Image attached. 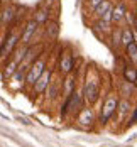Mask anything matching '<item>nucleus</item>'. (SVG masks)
I'll list each match as a JSON object with an SVG mask.
<instances>
[{"mask_svg":"<svg viewBox=\"0 0 137 147\" xmlns=\"http://www.w3.org/2000/svg\"><path fill=\"white\" fill-rule=\"evenodd\" d=\"M100 2H102V0H86V5H88V9H91V10H93V9H95Z\"/></svg>","mask_w":137,"mask_h":147,"instance_id":"19","label":"nucleus"},{"mask_svg":"<svg viewBox=\"0 0 137 147\" xmlns=\"http://www.w3.org/2000/svg\"><path fill=\"white\" fill-rule=\"evenodd\" d=\"M46 37L49 39V41H53V39H56L58 37V34H59V26H58V22H46Z\"/></svg>","mask_w":137,"mask_h":147,"instance_id":"11","label":"nucleus"},{"mask_svg":"<svg viewBox=\"0 0 137 147\" xmlns=\"http://www.w3.org/2000/svg\"><path fill=\"white\" fill-rule=\"evenodd\" d=\"M56 91H58V85L53 83V86H51V90H49V95H51V96H56Z\"/></svg>","mask_w":137,"mask_h":147,"instance_id":"20","label":"nucleus"},{"mask_svg":"<svg viewBox=\"0 0 137 147\" xmlns=\"http://www.w3.org/2000/svg\"><path fill=\"white\" fill-rule=\"evenodd\" d=\"M17 17V9L12 5L3 7V10L0 12V26H9L12 20Z\"/></svg>","mask_w":137,"mask_h":147,"instance_id":"9","label":"nucleus"},{"mask_svg":"<svg viewBox=\"0 0 137 147\" xmlns=\"http://www.w3.org/2000/svg\"><path fill=\"white\" fill-rule=\"evenodd\" d=\"M17 66H19V63H15L14 59H10V61L7 63V66H5L3 74H5V76H12V74L15 73V69H17Z\"/></svg>","mask_w":137,"mask_h":147,"instance_id":"17","label":"nucleus"},{"mask_svg":"<svg viewBox=\"0 0 137 147\" xmlns=\"http://www.w3.org/2000/svg\"><path fill=\"white\" fill-rule=\"evenodd\" d=\"M112 7H113V2H112V0H102V2L93 9V12L97 15V19H100V17L105 14L108 9H112Z\"/></svg>","mask_w":137,"mask_h":147,"instance_id":"13","label":"nucleus"},{"mask_svg":"<svg viewBox=\"0 0 137 147\" xmlns=\"http://www.w3.org/2000/svg\"><path fill=\"white\" fill-rule=\"evenodd\" d=\"M130 42H134V36H132V27H129V26H125V27H122V32H120V44L125 47V46H129Z\"/></svg>","mask_w":137,"mask_h":147,"instance_id":"12","label":"nucleus"},{"mask_svg":"<svg viewBox=\"0 0 137 147\" xmlns=\"http://www.w3.org/2000/svg\"><path fill=\"white\" fill-rule=\"evenodd\" d=\"M110 26H112L110 22H105V20H102V19H97V22L93 24V29L97 30V32L100 30V32H103V34H108V32L112 30Z\"/></svg>","mask_w":137,"mask_h":147,"instance_id":"15","label":"nucleus"},{"mask_svg":"<svg viewBox=\"0 0 137 147\" xmlns=\"http://www.w3.org/2000/svg\"><path fill=\"white\" fill-rule=\"evenodd\" d=\"M75 91V80L73 78H68L66 81H64V93H66V96L68 95H71Z\"/></svg>","mask_w":137,"mask_h":147,"instance_id":"18","label":"nucleus"},{"mask_svg":"<svg viewBox=\"0 0 137 147\" xmlns=\"http://www.w3.org/2000/svg\"><path fill=\"white\" fill-rule=\"evenodd\" d=\"M37 27H39V24L34 20V19H30V20H27L26 22V26H24V29H22V34H20V44L24 46H29L30 41H32V37L36 36V30H37Z\"/></svg>","mask_w":137,"mask_h":147,"instance_id":"3","label":"nucleus"},{"mask_svg":"<svg viewBox=\"0 0 137 147\" xmlns=\"http://www.w3.org/2000/svg\"><path fill=\"white\" fill-rule=\"evenodd\" d=\"M71 69H73V54L68 49H64V51H61L59 71L64 74H68V73H71Z\"/></svg>","mask_w":137,"mask_h":147,"instance_id":"5","label":"nucleus"},{"mask_svg":"<svg viewBox=\"0 0 137 147\" xmlns=\"http://www.w3.org/2000/svg\"><path fill=\"white\" fill-rule=\"evenodd\" d=\"M44 69H46V58L41 56V58H37L32 64H30L29 69H27V73H26V81H27V85H34L36 80L43 74Z\"/></svg>","mask_w":137,"mask_h":147,"instance_id":"1","label":"nucleus"},{"mask_svg":"<svg viewBox=\"0 0 137 147\" xmlns=\"http://www.w3.org/2000/svg\"><path fill=\"white\" fill-rule=\"evenodd\" d=\"M98 93H100L98 81L97 80H88L86 81V86H85V98H86V102L93 103L98 98Z\"/></svg>","mask_w":137,"mask_h":147,"instance_id":"6","label":"nucleus"},{"mask_svg":"<svg viewBox=\"0 0 137 147\" xmlns=\"http://www.w3.org/2000/svg\"><path fill=\"white\" fill-rule=\"evenodd\" d=\"M49 17H51L49 7H39V9L34 12V20H36L37 24H46V22L49 20Z\"/></svg>","mask_w":137,"mask_h":147,"instance_id":"10","label":"nucleus"},{"mask_svg":"<svg viewBox=\"0 0 137 147\" xmlns=\"http://www.w3.org/2000/svg\"><path fill=\"white\" fill-rule=\"evenodd\" d=\"M49 83H51V69H44L43 74L36 80V83L32 85L34 86V91L36 93H43L47 86H49Z\"/></svg>","mask_w":137,"mask_h":147,"instance_id":"7","label":"nucleus"},{"mask_svg":"<svg viewBox=\"0 0 137 147\" xmlns=\"http://www.w3.org/2000/svg\"><path fill=\"white\" fill-rule=\"evenodd\" d=\"M56 2H58V0H56Z\"/></svg>","mask_w":137,"mask_h":147,"instance_id":"22","label":"nucleus"},{"mask_svg":"<svg viewBox=\"0 0 137 147\" xmlns=\"http://www.w3.org/2000/svg\"><path fill=\"white\" fill-rule=\"evenodd\" d=\"M124 76H125V81L129 83H136L137 81V69L134 66H125L124 69Z\"/></svg>","mask_w":137,"mask_h":147,"instance_id":"14","label":"nucleus"},{"mask_svg":"<svg viewBox=\"0 0 137 147\" xmlns=\"http://www.w3.org/2000/svg\"><path fill=\"white\" fill-rule=\"evenodd\" d=\"M19 41H20V36L12 30V32L5 37L3 44L0 46V58H7L9 54H12V51L19 46Z\"/></svg>","mask_w":137,"mask_h":147,"instance_id":"2","label":"nucleus"},{"mask_svg":"<svg viewBox=\"0 0 137 147\" xmlns=\"http://www.w3.org/2000/svg\"><path fill=\"white\" fill-rule=\"evenodd\" d=\"M132 15H134V20L137 22V5H136V9H134V12H132Z\"/></svg>","mask_w":137,"mask_h":147,"instance_id":"21","label":"nucleus"},{"mask_svg":"<svg viewBox=\"0 0 137 147\" xmlns=\"http://www.w3.org/2000/svg\"><path fill=\"white\" fill-rule=\"evenodd\" d=\"M125 51H127V58L130 59L134 64H137V46L134 42H130L129 46H125Z\"/></svg>","mask_w":137,"mask_h":147,"instance_id":"16","label":"nucleus"},{"mask_svg":"<svg viewBox=\"0 0 137 147\" xmlns=\"http://www.w3.org/2000/svg\"><path fill=\"white\" fill-rule=\"evenodd\" d=\"M127 14V5L124 2H119L117 5H113L112 9V24H122L124 22V17Z\"/></svg>","mask_w":137,"mask_h":147,"instance_id":"8","label":"nucleus"},{"mask_svg":"<svg viewBox=\"0 0 137 147\" xmlns=\"http://www.w3.org/2000/svg\"><path fill=\"white\" fill-rule=\"evenodd\" d=\"M117 107H119V98H117L115 95H110V96L105 100V105H103V112H102L100 122H102V123H105L107 120L113 115V112L117 110Z\"/></svg>","mask_w":137,"mask_h":147,"instance_id":"4","label":"nucleus"}]
</instances>
